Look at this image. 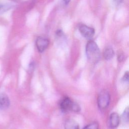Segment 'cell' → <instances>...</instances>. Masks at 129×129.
I'll use <instances>...</instances> for the list:
<instances>
[{
    "label": "cell",
    "mask_w": 129,
    "mask_h": 129,
    "mask_svg": "<svg viewBox=\"0 0 129 129\" xmlns=\"http://www.w3.org/2000/svg\"><path fill=\"white\" fill-rule=\"evenodd\" d=\"M86 53L88 60L92 63H96L100 59L101 53L97 44L93 40H89L86 46Z\"/></svg>",
    "instance_id": "obj_1"
},
{
    "label": "cell",
    "mask_w": 129,
    "mask_h": 129,
    "mask_svg": "<svg viewBox=\"0 0 129 129\" xmlns=\"http://www.w3.org/2000/svg\"><path fill=\"white\" fill-rule=\"evenodd\" d=\"M59 106L60 109L64 112L73 111L78 112L80 110V106L76 102H73L69 97H64L60 102Z\"/></svg>",
    "instance_id": "obj_2"
},
{
    "label": "cell",
    "mask_w": 129,
    "mask_h": 129,
    "mask_svg": "<svg viewBox=\"0 0 129 129\" xmlns=\"http://www.w3.org/2000/svg\"><path fill=\"white\" fill-rule=\"evenodd\" d=\"M110 102V95L107 91H102L98 97L97 103L99 108L101 109H104L107 107Z\"/></svg>",
    "instance_id": "obj_3"
},
{
    "label": "cell",
    "mask_w": 129,
    "mask_h": 129,
    "mask_svg": "<svg viewBox=\"0 0 129 129\" xmlns=\"http://www.w3.org/2000/svg\"><path fill=\"white\" fill-rule=\"evenodd\" d=\"M81 34L85 38L91 39L95 34V30L93 28L88 27L86 25L82 24L79 27Z\"/></svg>",
    "instance_id": "obj_4"
},
{
    "label": "cell",
    "mask_w": 129,
    "mask_h": 129,
    "mask_svg": "<svg viewBox=\"0 0 129 129\" xmlns=\"http://www.w3.org/2000/svg\"><path fill=\"white\" fill-rule=\"evenodd\" d=\"M48 44V40L43 37H39L36 40V46L39 52H43L47 48Z\"/></svg>",
    "instance_id": "obj_5"
},
{
    "label": "cell",
    "mask_w": 129,
    "mask_h": 129,
    "mask_svg": "<svg viewBox=\"0 0 129 129\" xmlns=\"http://www.w3.org/2000/svg\"><path fill=\"white\" fill-rule=\"evenodd\" d=\"M120 121L119 116L118 113L116 112L112 113L108 119V127L110 128L113 129L118 126Z\"/></svg>",
    "instance_id": "obj_6"
},
{
    "label": "cell",
    "mask_w": 129,
    "mask_h": 129,
    "mask_svg": "<svg viewBox=\"0 0 129 129\" xmlns=\"http://www.w3.org/2000/svg\"><path fill=\"white\" fill-rule=\"evenodd\" d=\"M10 100L6 94H2L0 95V109H5L10 105Z\"/></svg>",
    "instance_id": "obj_7"
},
{
    "label": "cell",
    "mask_w": 129,
    "mask_h": 129,
    "mask_svg": "<svg viewBox=\"0 0 129 129\" xmlns=\"http://www.w3.org/2000/svg\"><path fill=\"white\" fill-rule=\"evenodd\" d=\"M64 129H79L78 123L73 119H67L64 124Z\"/></svg>",
    "instance_id": "obj_8"
},
{
    "label": "cell",
    "mask_w": 129,
    "mask_h": 129,
    "mask_svg": "<svg viewBox=\"0 0 129 129\" xmlns=\"http://www.w3.org/2000/svg\"><path fill=\"white\" fill-rule=\"evenodd\" d=\"M114 54V52L113 49L111 47H107L105 48L103 52L104 58L106 60H109L111 59Z\"/></svg>",
    "instance_id": "obj_9"
},
{
    "label": "cell",
    "mask_w": 129,
    "mask_h": 129,
    "mask_svg": "<svg viewBox=\"0 0 129 129\" xmlns=\"http://www.w3.org/2000/svg\"><path fill=\"white\" fill-rule=\"evenodd\" d=\"M121 118L122 120L124 122H127L128 121V108L126 107V109H125V110H124L122 116H121Z\"/></svg>",
    "instance_id": "obj_10"
},
{
    "label": "cell",
    "mask_w": 129,
    "mask_h": 129,
    "mask_svg": "<svg viewBox=\"0 0 129 129\" xmlns=\"http://www.w3.org/2000/svg\"><path fill=\"white\" fill-rule=\"evenodd\" d=\"M99 125L97 122H92L85 127L83 128V129H98Z\"/></svg>",
    "instance_id": "obj_11"
},
{
    "label": "cell",
    "mask_w": 129,
    "mask_h": 129,
    "mask_svg": "<svg viewBox=\"0 0 129 129\" xmlns=\"http://www.w3.org/2000/svg\"><path fill=\"white\" fill-rule=\"evenodd\" d=\"M10 6L5 5L0 3V14L7 11L8 9H10Z\"/></svg>",
    "instance_id": "obj_12"
},
{
    "label": "cell",
    "mask_w": 129,
    "mask_h": 129,
    "mask_svg": "<svg viewBox=\"0 0 129 129\" xmlns=\"http://www.w3.org/2000/svg\"><path fill=\"white\" fill-rule=\"evenodd\" d=\"M122 80L124 82H128V72H126L124 74V75L122 78Z\"/></svg>",
    "instance_id": "obj_13"
},
{
    "label": "cell",
    "mask_w": 129,
    "mask_h": 129,
    "mask_svg": "<svg viewBox=\"0 0 129 129\" xmlns=\"http://www.w3.org/2000/svg\"><path fill=\"white\" fill-rule=\"evenodd\" d=\"M114 1L116 5H119L122 3L123 0H114Z\"/></svg>",
    "instance_id": "obj_14"
},
{
    "label": "cell",
    "mask_w": 129,
    "mask_h": 129,
    "mask_svg": "<svg viewBox=\"0 0 129 129\" xmlns=\"http://www.w3.org/2000/svg\"><path fill=\"white\" fill-rule=\"evenodd\" d=\"M63 1L66 3V4H68L70 3V2L71 1V0H63Z\"/></svg>",
    "instance_id": "obj_15"
}]
</instances>
